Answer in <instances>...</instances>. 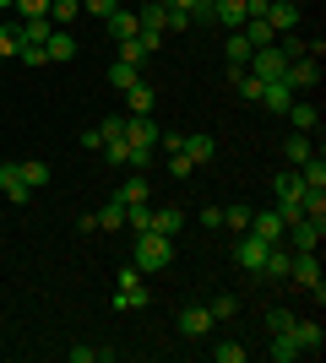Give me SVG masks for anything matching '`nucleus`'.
<instances>
[{
    "instance_id": "nucleus-37",
    "label": "nucleus",
    "mask_w": 326,
    "mask_h": 363,
    "mask_svg": "<svg viewBox=\"0 0 326 363\" xmlns=\"http://www.w3.org/2000/svg\"><path fill=\"white\" fill-rule=\"evenodd\" d=\"M212 358H217V363H245V347H239V342H217Z\"/></svg>"
},
{
    "instance_id": "nucleus-9",
    "label": "nucleus",
    "mask_w": 326,
    "mask_h": 363,
    "mask_svg": "<svg viewBox=\"0 0 326 363\" xmlns=\"http://www.w3.org/2000/svg\"><path fill=\"white\" fill-rule=\"evenodd\" d=\"M283 228H288V223H283V212H250L245 233H256L261 244H283Z\"/></svg>"
},
{
    "instance_id": "nucleus-39",
    "label": "nucleus",
    "mask_w": 326,
    "mask_h": 363,
    "mask_svg": "<svg viewBox=\"0 0 326 363\" xmlns=\"http://www.w3.org/2000/svg\"><path fill=\"white\" fill-rule=\"evenodd\" d=\"M223 223H229L234 233H245V228H250V206H229V212H223Z\"/></svg>"
},
{
    "instance_id": "nucleus-17",
    "label": "nucleus",
    "mask_w": 326,
    "mask_h": 363,
    "mask_svg": "<svg viewBox=\"0 0 326 363\" xmlns=\"http://www.w3.org/2000/svg\"><path fill=\"white\" fill-rule=\"evenodd\" d=\"M288 336L299 342V352H321V342H326V331L315 325V320H294V325H288Z\"/></svg>"
},
{
    "instance_id": "nucleus-7",
    "label": "nucleus",
    "mask_w": 326,
    "mask_h": 363,
    "mask_svg": "<svg viewBox=\"0 0 326 363\" xmlns=\"http://www.w3.org/2000/svg\"><path fill=\"white\" fill-rule=\"evenodd\" d=\"M283 82H288V87H321V60H315V55H299V60H288V71H283Z\"/></svg>"
},
{
    "instance_id": "nucleus-8",
    "label": "nucleus",
    "mask_w": 326,
    "mask_h": 363,
    "mask_svg": "<svg viewBox=\"0 0 326 363\" xmlns=\"http://www.w3.org/2000/svg\"><path fill=\"white\" fill-rule=\"evenodd\" d=\"M288 282H299V288H315V282H321V260H315V250H294V260H288Z\"/></svg>"
},
{
    "instance_id": "nucleus-10",
    "label": "nucleus",
    "mask_w": 326,
    "mask_h": 363,
    "mask_svg": "<svg viewBox=\"0 0 326 363\" xmlns=\"http://www.w3.org/2000/svg\"><path fill=\"white\" fill-rule=\"evenodd\" d=\"M180 152H185L190 163L202 168V163H212V157H217V141L207 136V130H185V141H180Z\"/></svg>"
},
{
    "instance_id": "nucleus-16",
    "label": "nucleus",
    "mask_w": 326,
    "mask_h": 363,
    "mask_svg": "<svg viewBox=\"0 0 326 363\" xmlns=\"http://www.w3.org/2000/svg\"><path fill=\"white\" fill-rule=\"evenodd\" d=\"M217 320H212V309H202V303H190V309H180V331L185 336H207Z\"/></svg>"
},
{
    "instance_id": "nucleus-29",
    "label": "nucleus",
    "mask_w": 326,
    "mask_h": 363,
    "mask_svg": "<svg viewBox=\"0 0 326 363\" xmlns=\"http://www.w3.org/2000/svg\"><path fill=\"white\" fill-rule=\"evenodd\" d=\"M288 120H294L299 130H315V125H321V114H315V104H299V98H294V104H288Z\"/></svg>"
},
{
    "instance_id": "nucleus-24",
    "label": "nucleus",
    "mask_w": 326,
    "mask_h": 363,
    "mask_svg": "<svg viewBox=\"0 0 326 363\" xmlns=\"http://www.w3.org/2000/svg\"><path fill=\"white\" fill-rule=\"evenodd\" d=\"M310 152H315V147H310V130H294V136L283 141V157H288V163H294V168L305 163V157H310Z\"/></svg>"
},
{
    "instance_id": "nucleus-25",
    "label": "nucleus",
    "mask_w": 326,
    "mask_h": 363,
    "mask_svg": "<svg viewBox=\"0 0 326 363\" xmlns=\"http://www.w3.org/2000/svg\"><path fill=\"white\" fill-rule=\"evenodd\" d=\"M77 16H82V0H49V22L55 28H71Z\"/></svg>"
},
{
    "instance_id": "nucleus-12",
    "label": "nucleus",
    "mask_w": 326,
    "mask_h": 363,
    "mask_svg": "<svg viewBox=\"0 0 326 363\" xmlns=\"http://www.w3.org/2000/svg\"><path fill=\"white\" fill-rule=\"evenodd\" d=\"M0 196L11 201V206H28L33 201V190L22 184V174H16V163H0Z\"/></svg>"
},
{
    "instance_id": "nucleus-19",
    "label": "nucleus",
    "mask_w": 326,
    "mask_h": 363,
    "mask_svg": "<svg viewBox=\"0 0 326 363\" xmlns=\"http://www.w3.org/2000/svg\"><path fill=\"white\" fill-rule=\"evenodd\" d=\"M16 174H22V184H28V190H44V184L55 179V168H49V163H38V157H28V163H16Z\"/></svg>"
},
{
    "instance_id": "nucleus-44",
    "label": "nucleus",
    "mask_w": 326,
    "mask_h": 363,
    "mask_svg": "<svg viewBox=\"0 0 326 363\" xmlns=\"http://www.w3.org/2000/svg\"><path fill=\"white\" fill-rule=\"evenodd\" d=\"M114 6H120V0H82V11H93V16H109Z\"/></svg>"
},
{
    "instance_id": "nucleus-28",
    "label": "nucleus",
    "mask_w": 326,
    "mask_h": 363,
    "mask_svg": "<svg viewBox=\"0 0 326 363\" xmlns=\"http://www.w3.org/2000/svg\"><path fill=\"white\" fill-rule=\"evenodd\" d=\"M136 82H141V71H136V65H125V60H114V65H109V87H136Z\"/></svg>"
},
{
    "instance_id": "nucleus-42",
    "label": "nucleus",
    "mask_w": 326,
    "mask_h": 363,
    "mask_svg": "<svg viewBox=\"0 0 326 363\" xmlns=\"http://www.w3.org/2000/svg\"><path fill=\"white\" fill-rule=\"evenodd\" d=\"M169 174H174V179H185V174H196V163H190L185 152H169Z\"/></svg>"
},
{
    "instance_id": "nucleus-1",
    "label": "nucleus",
    "mask_w": 326,
    "mask_h": 363,
    "mask_svg": "<svg viewBox=\"0 0 326 363\" xmlns=\"http://www.w3.org/2000/svg\"><path fill=\"white\" fill-rule=\"evenodd\" d=\"M174 260V239H163V233H136V272H163Z\"/></svg>"
},
{
    "instance_id": "nucleus-30",
    "label": "nucleus",
    "mask_w": 326,
    "mask_h": 363,
    "mask_svg": "<svg viewBox=\"0 0 326 363\" xmlns=\"http://www.w3.org/2000/svg\"><path fill=\"white\" fill-rule=\"evenodd\" d=\"M16 49H22V28L6 22V28H0V60H16Z\"/></svg>"
},
{
    "instance_id": "nucleus-34",
    "label": "nucleus",
    "mask_w": 326,
    "mask_h": 363,
    "mask_svg": "<svg viewBox=\"0 0 326 363\" xmlns=\"http://www.w3.org/2000/svg\"><path fill=\"white\" fill-rule=\"evenodd\" d=\"M98 228H125V206H120V201L98 206Z\"/></svg>"
},
{
    "instance_id": "nucleus-46",
    "label": "nucleus",
    "mask_w": 326,
    "mask_h": 363,
    "mask_svg": "<svg viewBox=\"0 0 326 363\" xmlns=\"http://www.w3.org/2000/svg\"><path fill=\"white\" fill-rule=\"evenodd\" d=\"M0 71H6V60H0Z\"/></svg>"
},
{
    "instance_id": "nucleus-14",
    "label": "nucleus",
    "mask_w": 326,
    "mask_h": 363,
    "mask_svg": "<svg viewBox=\"0 0 326 363\" xmlns=\"http://www.w3.org/2000/svg\"><path fill=\"white\" fill-rule=\"evenodd\" d=\"M77 33H65V28H55V33H49V44H44V55H49V60H55V65H65V60H77Z\"/></svg>"
},
{
    "instance_id": "nucleus-31",
    "label": "nucleus",
    "mask_w": 326,
    "mask_h": 363,
    "mask_svg": "<svg viewBox=\"0 0 326 363\" xmlns=\"http://www.w3.org/2000/svg\"><path fill=\"white\" fill-rule=\"evenodd\" d=\"M120 60H125V65H136V71H141V60H147V44H141L136 33H131V38H120Z\"/></svg>"
},
{
    "instance_id": "nucleus-43",
    "label": "nucleus",
    "mask_w": 326,
    "mask_h": 363,
    "mask_svg": "<svg viewBox=\"0 0 326 363\" xmlns=\"http://www.w3.org/2000/svg\"><path fill=\"white\" fill-rule=\"evenodd\" d=\"M202 228H223V206H202V217H196Z\"/></svg>"
},
{
    "instance_id": "nucleus-32",
    "label": "nucleus",
    "mask_w": 326,
    "mask_h": 363,
    "mask_svg": "<svg viewBox=\"0 0 326 363\" xmlns=\"http://www.w3.org/2000/svg\"><path fill=\"white\" fill-rule=\"evenodd\" d=\"M16 22H28V16H49V0H11Z\"/></svg>"
},
{
    "instance_id": "nucleus-2",
    "label": "nucleus",
    "mask_w": 326,
    "mask_h": 363,
    "mask_svg": "<svg viewBox=\"0 0 326 363\" xmlns=\"http://www.w3.org/2000/svg\"><path fill=\"white\" fill-rule=\"evenodd\" d=\"M245 71L256 76V82H278V76L288 71V60H283V49H278V44H266V49H250Z\"/></svg>"
},
{
    "instance_id": "nucleus-41",
    "label": "nucleus",
    "mask_w": 326,
    "mask_h": 363,
    "mask_svg": "<svg viewBox=\"0 0 326 363\" xmlns=\"http://www.w3.org/2000/svg\"><path fill=\"white\" fill-rule=\"evenodd\" d=\"M283 60H299V55H310V49H305V38H294V33H283Z\"/></svg>"
},
{
    "instance_id": "nucleus-27",
    "label": "nucleus",
    "mask_w": 326,
    "mask_h": 363,
    "mask_svg": "<svg viewBox=\"0 0 326 363\" xmlns=\"http://www.w3.org/2000/svg\"><path fill=\"white\" fill-rule=\"evenodd\" d=\"M114 201H120V206H147V179H141V174H136V179H125Z\"/></svg>"
},
{
    "instance_id": "nucleus-36",
    "label": "nucleus",
    "mask_w": 326,
    "mask_h": 363,
    "mask_svg": "<svg viewBox=\"0 0 326 363\" xmlns=\"http://www.w3.org/2000/svg\"><path fill=\"white\" fill-rule=\"evenodd\" d=\"M185 28H190V11L169 0V22H163V33H185Z\"/></svg>"
},
{
    "instance_id": "nucleus-3",
    "label": "nucleus",
    "mask_w": 326,
    "mask_h": 363,
    "mask_svg": "<svg viewBox=\"0 0 326 363\" xmlns=\"http://www.w3.org/2000/svg\"><path fill=\"white\" fill-rule=\"evenodd\" d=\"M283 239L294 244V250H321V239H326V217H294V223L283 228Z\"/></svg>"
},
{
    "instance_id": "nucleus-4",
    "label": "nucleus",
    "mask_w": 326,
    "mask_h": 363,
    "mask_svg": "<svg viewBox=\"0 0 326 363\" xmlns=\"http://www.w3.org/2000/svg\"><path fill=\"white\" fill-rule=\"evenodd\" d=\"M120 136L131 141L136 152H153L158 147V120H153V114H125V120H120Z\"/></svg>"
},
{
    "instance_id": "nucleus-33",
    "label": "nucleus",
    "mask_w": 326,
    "mask_h": 363,
    "mask_svg": "<svg viewBox=\"0 0 326 363\" xmlns=\"http://www.w3.org/2000/svg\"><path fill=\"white\" fill-rule=\"evenodd\" d=\"M223 49H229V65H245V60H250V44H245V33H229V44H223Z\"/></svg>"
},
{
    "instance_id": "nucleus-15",
    "label": "nucleus",
    "mask_w": 326,
    "mask_h": 363,
    "mask_svg": "<svg viewBox=\"0 0 326 363\" xmlns=\"http://www.w3.org/2000/svg\"><path fill=\"white\" fill-rule=\"evenodd\" d=\"M212 22L229 28V33H239L245 28V0H212Z\"/></svg>"
},
{
    "instance_id": "nucleus-26",
    "label": "nucleus",
    "mask_w": 326,
    "mask_h": 363,
    "mask_svg": "<svg viewBox=\"0 0 326 363\" xmlns=\"http://www.w3.org/2000/svg\"><path fill=\"white\" fill-rule=\"evenodd\" d=\"M98 152H104L114 168H131V141H125V136H104V147H98Z\"/></svg>"
},
{
    "instance_id": "nucleus-23",
    "label": "nucleus",
    "mask_w": 326,
    "mask_h": 363,
    "mask_svg": "<svg viewBox=\"0 0 326 363\" xmlns=\"http://www.w3.org/2000/svg\"><path fill=\"white\" fill-rule=\"evenodd\" d=\"M125 114H153V87H147V82L125 87Z\"/></svg>"
},
{
    "instance_id": "nucleus-40",
    "label": "nucleus",
    "mask_w": 326,
    "mask_h": 363,
    "mask_svg": "<svg viewBox=\"0 0 326 363\" xmlns=\"http://www.w3.org/2000/svg\"><path fill=\"white\" fill-rule=\"evenodd\" d=\"M288 325H294V315H288V309H278V303H272V309H266V331H288Z\"/></svg>"
},
{
    "instance_id": "nucleus-6",
    "label": "nucleus",
    "mask_w": 326,
    "mask_h": 363,
    "mask_svg": "<svg viewBox=\"0 0 326 363\" xmlns=\"http://www.w3.org/2000/svg\"><path fill=\"white\" fill-rule=\"evenodd\" d=\"M266 250H272V244H261L256 233H239V244H234V260H239V266H245L250 277H261V266H266Z\"/></svg>"
},
{
    "instance_id": "nucleus-35",
    "label": "nucleus",
    "mask_w": 326,
    "mask_h": 363,
    "mask_svg": "<svg viewBox=\"0 0 326 363\" xmlns=\"http://www.w3.org/2000/svg\"><path fill=\"white\" fill-rule=\"evenodd\" d=\"M207 309H212V320H234V315H239V298H234V293H223V298H212Z\"/></svg>"
},
{
    "instance_id": "nucleus-5",
    "label": "nucleus",
    "mask_w": 326,
    "mask_h": 363,
    "mask_svg": "<svg viewBox=\"0 0 326 363\" xmlns=\"http://www.w3.org/2000/svg\"><path fill=\"white\" fill-rule=\"evenodd\" d=\"M141 303H153V298H147V288H141V272H136V266H125L120 288H114V309H141Z\"/></svg>"
},
{
    "instance_id": "nucleus-45",
    "label": "nucleus",
    "mask_w": 326,
    "mask_h": 363,
    "mask_svg": "<svg viewBox=\"0 0 326 363\" xmlns=\"http://www.w3.org/2000/svg\"><path fill=\"white\" fill-rule=\"evenodd\" d=\"M0 11H11V0H0Z\"/></svg>"
},
{
    "instance_id": "nucleus-22",
    "label": "nucleus",
    "mask_w": 326,
    "mask_h": 363,
    "mask_svg": "<svg viewBox=\"0 0 326 363\" xmlns=\"http://www.w3.org/2000/svg\"><path fill=\"white\" fill-rule=\"evenodd\" d=\"M16 28H22V44H49L55 22H49V16H28V22H16Z\"/></svg>"
},
{
    "instance_id": "nucleus-13",
    "label": "nucleus",
    "mask_w": 326,
    "mask_h": 363,
    "mask_svg": "<svg viewBox=\"0 0 326 363\" xmlns=\"http://www.w3.org/2000/svg\"><path fill=\"white\" fill-rule=\"evenodd\" d=\"M256 104H266V114H288V104H294V87H288V82H266L261 87V98H256Z\"/></svg>"
},
{
    "instance_id": "nucleus-21",
    "label": "nucleus",
    "mask_w": 326,
    "mask_h": 363,
    "mask_svg": "<svg viewBox=\"0 0 326 363\" xmlns=\"http://www.w3.org/2000/svg\"><path fill=\"white\" fill-rule=\"evenodd\" d=\"M185 228V212L180 206H163V212H153V233H163V239H174Z\"/></svg>"
},
{
    "instance_id": "nucleus-18",
    "label": "nucleus",
    "mask_w": 326,
    "mask_h": 363,
    "mask_svg": "<svg viewBox=\"0 0 326 363\" xmlns=\"http://www.w3.org/2000/svg\"><path fill=\"white\" fill-rule=\"evenodd\" d=\"M104 28H109V38L120 44V38H131V33H136L141 22H136V11H125V6H114V11L104 16Z\"/></svg>"
},
{
    "instance_id": "nucleus-38",
    "label": "nucleus",
    "mask_w": 326,
    "mask_h": 363,
    "mask_svg": "<svg viewBox=\"0 0 326 363\" xmlns=\"http://www.w3.org/2000/svg\"><path fill=\"white\" fill-rule=\"evenodd\" d=\"M16 60H22V65H49V55H44V44H22V49H16Z\"/></svg>"
},
{
    "instance_id": "nucleus-11",
    "label": "nucleus",
    "mask_w": 326,
    "mask_h": 363,
    "mask_svg": "<svg viewBox=\"0 0 326 363\" xmlns=\"http://www.w3.org/2000/svg\"><path fill=\"white\" fill-rule=\"evenodd\" d=\"M266 22H272V33H294L299 28V0H266Z\"/></svg>"
},
{
    "instance_id": "nucleus-20",
    "label": "nucleus",
    "mask_w": 326,
    "mask_h": 363,
    "mask_svg": "<svg viewBox=\"0 0 326 363\" xmlns=\"http://www.w3.org/2000/svg\"><path fill=\"white\" fill-rule=\"evenodd\" d=\"M266 358L272 363H294V358H305V352H299V342L288 331H272V347H266Z\"/></svg>"
}]
</instances>
